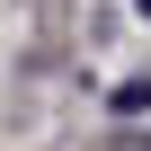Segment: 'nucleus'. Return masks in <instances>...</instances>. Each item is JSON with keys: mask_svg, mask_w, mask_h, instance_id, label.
I'll list each match as a JSON object with an SVG mask.
<instances>
[{"mask_svg": "<svg viewBox=\"0 0 151 151\" xmlns=\"http://www.w3.org/2000/svg\"><path fill=\"white\" fill-rule=\"evenodd\" d=\"M133 9H142V18H151V0H133Z\"/></svg>", "mask_w": 151, "mask_h": 151, "instance_id": "2", "label": "nucleus"}, {"mask_svg": "<svg viewBox=\"0 0 151 151\" xmlns=\"http://www.w3.org/2000/svg\"><path fill=\"white\" fill-rule=\"evenodd\" d=\"M107 107H116V116H142V107H151V80H116V98H107Z\"/></svg>", "mask_w": 151, "mask_h": 151, "instance_id": "1", "label": "nucleus"}]
</instances>
